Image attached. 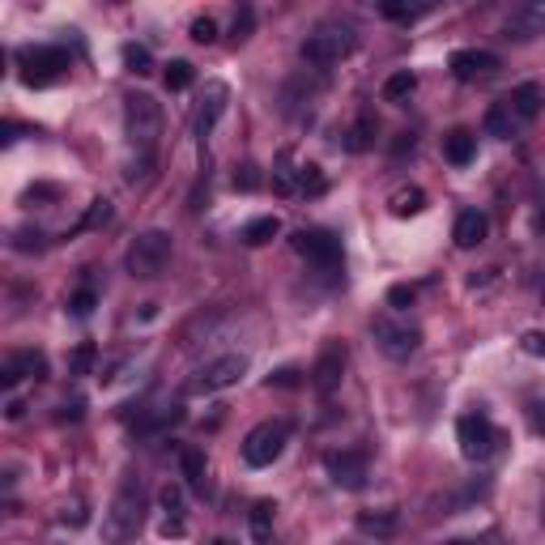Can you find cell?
I'll use <instances>...</instances> for the list:
<instances>
[{
	"label": "cell",
	"instance_id": "7c38bea8",
	"mask_svg": "<svg viewBox=\"0 0 545 545\" xmlns=\"http://www.w3.org/2000/svg\"><path fill=\"white\" fill-rule=\"evenodd\" d=\"M324 473H328V482H333L336 490H363L366 486V456L363 452H350V448H341V452H328L324 456Z\"/></svg>",
	"mask_w": 545,
	"mask_h": 545
},
{
	"label": "cell",
	"instance_id": "7bdbcfd3",
	"mask_svg": "<svg viewBox=\"0 0 545 545\" xmlns=\"http://www.w3.org/2000/svg\"><path fill=\"white\" fill-rule=\"evenodd\" d=\"M56 418H60V422H82V418H85V396H73V401H64Z\"/></svg>",
	"mask_w": 545,
	"mask_h": 545
},
{
	"label": "cell",
	"instance_id": "30bf717a",
	"mask_svg": "<svg viewBox=\"0 0 545 545\" xmlns=\"http://www.w3.org/2000/svg\"><path fill=\"white\" fill-rule=\"evenodd\" d=\"M371 336H375V345L384 358H392V363H405V358H414L422 345V328L409 320H392V316H379L375 324H371Z\"/></svg>",
	"mask_w": 545,
	"mask_h": 545
},
{
	"label": "cell",
	"instance_id": "f5cc1de1",
	"mask_svg": "<svg viewBox=\"0 0 545 545\" xmlns=\"http://www.w3.org/2000/svg\"><path fill=\"white\" fill-rule=\"evenodd\" d=\"M213 545H235V541H226V537H218V541H213Z\"/></svg>",
	"mask_w": 545,
	"mask_h": 545
},
{
	"label": "cell",
	"instance_id": "484cf974",
	"mask_svg": "<svg viewBox=\"0 0 545 545\" xmlns=\"http://www.w3.org/2000/svg\"><path fill=\"white\" fill-rule=\"evenodd\" d=\"M418 90V73H409V69H396L384 82V102H409V94Z\"/></svg>",
	"mask_w": 545,
	"mask_h": 545
},
{
	"label": "cell",
	"instance_id": "bcb514c9",
	"mask_svg": "<svg viewBox=\"0 0 545 545\" xmlns=\"http://www.w3.org/2000/svg\"><path fill=\"white\" fill-rule=\"evenodd\" d=\"M60 188L56 183H34V188H26V200H56Z\"/></svg>",
	"mask_w": 545,
	"mask_h": 545
},
{
	"label": "cell",
	"instance_id": "9c48e42d",
	"mask_svg": "<svg viewBox=\"0 0 545 545\" xmlns=\"http://www.w3.org/2000/svg\"><path fill=\"white\" fill-rule=\"evenodd\" d=\"M456 443H461V456L473 464H486L494 452H499V443H503V434L494 431V422L486 418V414H464L461 422H456Z\"/></svg>",
	"mask_w": 545,
	"mask_h": 545
},
{
	"label": "cell",
	"instance_id": "ee69618b",
	"mask_svg": "<svg viewBox=\"0 0 545 545\" xmlns=\"http://www.w3.org/2000/svg\"><path fill=\"white\" fill-rule=\"evenodd\" d=\"M520 345H524V354H532V358H545V333H524Z\"/></svg>",
	"mask_w": 545,
	"mask_h": 545
},
{
	"label": "cell",
	"instance_id": "ba28073f",
	"mask_svg": "<svg viewBox=\"0 0 545 545\" xmlns=\"http://www.w3.org/2000/svg\"><path fill=\"white\" fill-rule=\"evenodd\" d=\"M243 375H248V354H222V358H213V363L196 366L192 379L183 384V392H188V396H209V392L235 388Z\"/></svg>",
	"mask_w": 545,
	"mask_h": 545
},
{
	"label": "cell",
	"instance_id": "d590c367",
	"mask_svg": "<svg viewBox=\"0 0 545 545\" xmlns=\"http://www.w3.org/2000/svg\"><path fill=\"white\" fill-rule=\"evenodd\" d=\"M188 34H192V43L209 47V43H218V22L213 17H196L192 26H188Z\"/></svg>",
	"mask_w": 545,
	"mask_h": 545
},
{
	"label": "cell",
	"instance_id": "f35d334b",
	"mask_svg": "<svg viewBox=\"0 0 545 545\" xmlns=\"http://www.w3.org/2000/svg\"><path fill=\"white\" fill-rule=\"evenodd\" d=\"M85 520H90V511H85L82 499H73V503L60 507V524H64V529H82Z\"/></svg>",
	"mask_w": 545,
	"mask_h": 545
},
{
	"label": "cell",
	"instance_id": "5b68a950",
	"mask_svg": "<svg viewBox=\"0 0 545 545\" xmlns=\"http://www.w3.org/2000/svg\"><path fill=\"white\" fill-rule=\"evenodd\" d=\"M170 252H175V243H170L167 230H145V235H137L132 243H128L124 265H128V273H132V277L154 281V277H162V273H167Z\"/></svg>",
	"mask_w": 545,
	"mask_h": 545
},
{
	"label": "cell",
	"instance_id": "d6986e66",
	"mask_svg": "<svg viewBox=\"0 0 545 545\" xmlns=\"http://www.w3.org/2000/svg\"><path fill=\"white\" fill-rule=\"evenodd\" d=\"M443 158H448L452 167H469L477 158V132L469 128H452L448 137H443Z\"/></svg>",
	"mask_w": 545,
	"mask_h": 545
},
{
	"label": "cell",
	"instance_id": "7402d4cb",
	"mask_svg": "<svg viewBox=\"0 0 545 545\" xmlns=\"http://www.w3.org/2000/svg\"><path fill=\"white\" fill-rule=\"evenodd\" d=\"M277 235H281V218H277V213L252 218V222L243 226V243H248V248H265V243H273Z\"/></svg>",
	"mask_w": 545,
	"mask_h": 545
},
{
	"label": "cell",
	"instance_id": "1f68e13d",
	"mask_svg": "<svg viewBox=\"0 0 545 545\" xmlns=\"http://www.w3.org/2000/svg\"><path fill=\"white\" fill-rule=\"evenodd\" d=\"M328 183H324V170L316 167V162H303V170H298V196H320Z\"/></svg>",
	"mask_w": 545,
	"mask_h": 545
},
{
	"label": "cell",
	"instance_id": "83f0119b",
	"mask_svg": "<svg viewBox=\"0 0 545 545\" xmlns=\"http://www.w3.org/2000/svg\"><path fill=\"white\" fill-rule=\"evenodd\" d=\"M426 209V192L422 188H401V192L392 196V213L396 218H418Z\"/></svg>",
	"mask_w": 545,
	"mask_h": 545
},
{
	"label": "cell",
	"instance_id": "e0dca14e",
	"mask_svg": "<svg viewBox=\"0 0 545 545\" xmlns=\"http://www.w3.org/2000/svg\"><path fill=\"white\" fill-rule=\"evenodd\" d=\"M490 235V218L482 209H464L452 226V238H456V248H477V243H486Z\"/></svg>",
	"mask_w": 545,
	"mask_h": 545
},
{
	"label": "cell",
	"instance_id": "2e32d148",
	"mask_svg": "<svg viewBox=\"0 0 545 545\" xmlns=\"http://www.w3.org/2000/svg\"><path fill=\"white\" fill-rule=\"evenodd\" d=\"M22 379H47V358L39 350H22V354H9L5 366H0V384L5 388H17Z\"/></svg>",
	"mask_w": 545,
	"mask_h": 545
},
{
	"label": "cell",
	"instance_id": "4dcf8cb0",
	"mask_svg": "<svg viewBox=\"0 0 545 545\" xmlns=\"http://www.w3.org/2000/svg\"><path fill=\"white\" fill-rule=\"evenodd\" d=\"M192 82H196L192 60H170V64H167V90H170V94H183Z\"/></svg>",
	"mask_w": 545,
	"mask_h": 545
},
{
	"label": "cell",
	"instance_id": "d6a6232c",
	"mask_svg": "<svg viewBox=\"0 0 545 545\" xmlns=\"http://www.w3.org/2000/svg\"><path fill=\"white\" fill-rule=\"evenodd\" d=\"M252 30H256V9H252V5H243V9L235 14L230 39H235V43H248V39H252Z\"/></svg>",
	"mask_w": 545,
	"mask_h": 545
},
{
	"label": "cell",
	"instance_id": "836d02e7",
	"mask_svg": "<svg viewBox=\"0 0 545 545\" xmlns=\"http://www.w3.org/2000/svg\"><path fill=\"white\" fill-rule=\"evenodd\" d=\"M94 307H98V290H94V286H82V290L69 298V311L77 316V320H85V316H90Z\"/></svg>",
	"mask_w": 545,
	"mask_h": 545
},
{
	"label": "cell",
	"instance_id": "c3c4849f",
	"mask_svg": "<svg viewBox=\"0 0 545 545\" xmlns=\"http://www.w3.org/2000/svg\"><path fill=\"white\" fill-rule=\"evenodd\" d=\"M183 532H188V524H183V520H175V516L162 520V537H167V541H170V537H183Z\"/></svg>",
	"mask_w": 545,
	"mask_h": 545
},
{
	"label": "cell",
	"instance_id": "816d5d0a",
	"mask_svg": "<svg viewBox=\"0 0 545 545\" xmlns=\"http://www.w3.org/2000/svg\"><path fill=\"white\" fill-rule=\"evenodd\" d=\"M452 545H499V541H494V537H490V541H452Z\"/></svg>",
	"mask_w": 545,
	"mask_h": 545
},
{
	"label": "cell",
	"instance_id": "d4e9b609",
	"mask_svg": "<svg viewBox=\"0 0 545 545\" xmlns=\"http://www.w3.org/2000/svg\"><path fill=\"white\" fill-rule=\"evenodd\" d=\"M180 473L188 477V486H192V490H205V473H209L205 452H200V448H183L180 452Z\"/></svg>",
	"mask_w": 545,
	"mask_h": 545
},
{
	"label": "cell",
	"instance_id": "60d3db41",
	"mask_svg": "<svg viewBox=\"0 0 545 545\" xmlns=\"http://www.w3.org/2000/svg\"><path fill=\"white\" fill-rule=\"evenodd\" d=\"M414 298H418V290H414V286H392V290H388V307L405 311V307H414Z\"/></svg>",
	"mask_w": 545,
	"mask_h": 545
},
{
	"label": "cell",
	"instance_id": "3957f363",
	"mask_svg": "<svg viewBox=\"0 0 545 545\" xmlns=\"http://www.w3.org/2000/svg\"><path fill=\"white\" fill-rule=\"evenodd\" d=\"M124 137L137 150L141 162H154L158 137H162V107L154 94H128L124 98Z\"/></svg>",
	"mask_w": 545,
	"mask_h": 545
},
{
	"label": "cell",
	"instance_id": "f6af8a7d",
	"mask_svg": "<svg viewBox=\"0 0 545 545\" xmlns=\"http://www.w3.org/2000/svg\"><path fill=\"white\" fill-rule=\"evenodd\" d=\"M22 132H30V137H34V128H22V124H14V120H5V124H0V145H14Z\"/></svg>",
	"mask_w": 545,
	"mask_h": 545
},
{
	"label": "cell",
	"instance_id": "b9f144b4",
	"mask_svg": "<svg viewBox=\"0 0 545 545\" xmlns=\"http://www.w3.org/2000/svg\"><path fill=\"white\" fill-rule=\"evenodd\" d=\"M235 188H238V192H256V188H260V170H256L252 162H248V167H238L235 170Z\"/></svg>",
	"mask_w": 545,
	"mask_h": 545
},
{
	"label": "cell",
	"instance_id": "9a60e30c",
	"mask_svg": "<svg viewBox=\"0 0 545 545\" xmlns=\"http://www.w3.org/2000/svg\"><path fill=\"white\" fill-rule=\"evenodd\" d=\"M448 69L456 82H482V77H494V73H499V56H494V52L464 47V52H452Z\"/></svg>",
	"mask_w": 545,
	"mask_h": 545
},
{
	"label": "cell",
	"instance_id": "6da1fadb",
	"mask_svg": "<svg viewBox=\"0 0 545 545\" xmlns=\"http://www.w3.org/2000/svg\"><path fill=\"white\" fill-rule=\"evenodd\" d=\"M541 102H545V94H541V85H537V82L516 85L511 94H503L486 112V132H490V137H499V141L520 137V132H524V128L537 120Z\"/></svg>",
	"mask_w": 545,
	"mask_h": 545
},
{
	"label": "cell",
	"instance_id": "4fadbf2b",
	"mask_svg": "<svg viewBox=\"0 0 545 545\" xmlns=\"http://www.w3.org/2000/svg\"><path fill=\"white\" fill-rule=\"evenodd\" d=\"M341 375H345V345L341 341H328L320 350V358H316V366H311V388L320 392V396H333L336 388H341Z\"/></svg>",
	"mask_w": 545,
	"mask_h": 545
},
{
	"label": "cell",
	"instance_id": "f1b7e54d",
	"mask_svg": "<svg viewBox=\"0 0 545 545\" xmlns=\"http://www.w3.org/2000/svg\"><path fill=\"white\" fill-rule=\"evenodd\" d=\"M94 363H98V345L94 341H82V345L69 354V375H77V379L94 375Z\"/></svg>",
	"mask_w": 545,
	"mask_h": 545
},
{
	"label": "cell",
	"instance_id": "ffe728a7",
	"mask_svg": "<svg viewBox=\"0 0 545 545\" xmlns=\"http://www.w3.org/2000/svg\"><path fill=\"white\" fill-rule=\"evenodd\" d=\"M375 137H379L375 112H363V115H358V120L350 124V132H345V141H341V145H345L350 154H366V150L375 145Z\"/></svg>",
	"mask_w": 545,
	"mask_h": 545
},
{
	"label": "cell",
	"instance_id": "ac0fdd59",
	"mask_svg": "<svg viewBox=\"0 0 545 545\" xmlns=\"http://www.w3.org/2000/svg\"><path fill=\"white\" fill-rule=\"evenodd\" d=\"M175 422H183V409H180V405L141 409V418H137V426H132V434H137V439H150V434H162V431H170Z\"/></svg>",
	"mask_w": 545,
	"mask_h": 545
},
{
	"label": "cell",
	"instance_id": "8d00e7d4",
	"mask_svg": "<svg viewBox=\"0 0 545 545\" xmlns=\"http://www.w3.org/2000/svg\"><path fill=\"white\" fill-rule=\"evenodd\" d=\"M14 248H17V252H43L47 243H43V230L22 226V230H14Z\"/></svg>",
	"mask_w": 545,
	"mask_h": 545
},
{
	"label": "cell",
	"instance_id": "7dc6e473",
	"mask_svg": "<svg viewBox=\"0 0 545 545\" xmlns=\"http://www.w3.org/2000/svg\"><path fill=\"white\" fill-rule=\"evenodd\" d=\"M529 426L537 434H545V401H532L529 405Z\"/></svg>",
	"mask_w": 545,
	"mask_h": 545
},
{
	"label": "cell",
	"instance_id": "cb8c5ba5",
	"mask_svg": "<svg viewBox=\"0 0 545 545\" xmlns=\"http://www.w3.org/2000/svg\"><path fill=\"white\" fill-rule=\"evenodd\" d=\"M396 511H358V532L366 537H379V541H388L392 532H396Z\"/></svg>",
	"mask_w": 545,
	"mask_h": 545
},
{
	"label": "cell",
	"instance_id": "f907efd6",
	"mask_svg": "<svg viewBox=\"0 0 545 545\" xmlns=\"http://www.w3.org/2000/svg\"><path fill=\"white\" fill-rule=\"evenodd\" d=\"M405 150H414V132H401V141L392 145V154H405Z\"/></svg>",
	"mask_w": 545,
	"mask_h": 545
},
{
	"label": "cell",
	"instance_id": "681fc988",
	"mask_svg": "<svg viewBox=\"0 0 545 545\" xmlns=\"http://www.w3.org/2000/svg\"><path fill=\"white\" fill-rule=\"evenodd\" d=\"M22 414H26V405H22V401H17V396H14V401L5 405V418H9V422H17V418H22Z\"/></svg>",
	"mask_w": 545,
	"mask_h": 545
},
{
	"label": "cell",
	"instance_id": "7a4b0ae2",
	"mask_svg": "<svg viewBox=\"0 0 545 545\" xmlns=\"http://www.w3.org/2000/svg\"><path fill=\"white\" fill-rule=\"evenodd\" d=\"M141 524H145V490H141V477H128L120 494L112 499V507L102 511V541L107 545L132 541Z\"/></svg>",
	"mask_w": 545,
	"mask_h": 545
},
{
	"label": "cell",
	"instance_id": "5bb4252c",
	"mask_svg": "<svg viewBox=\"0 0 545 545\" xmlns=\"http://www.w3.org/2000/svg\"><path fill=\"white\" fill-rule=\"evenodd\" d=\"M226 98H230V90H226L222 82H209V85H205V98H200V107H196V120H192V132H196V141H200V150L209 145L213 128H218V120L226 115Z\"/></svg>",
	"mask_w": 545,
	"mask_h": 545
},
{
	"label": "cell",
	"instance_id": "4316f807",
	"mask_svg": "<svg viewBox=\"0 0 545 545\" xmlns=\"http://www.w3.org/2000/svg\"><path fill=\"white\" fill-rule=\"evenodd\" d=\"M112 222V200L107 196H98V200H90V209L77 218V226H73V235H85V230H98V226Z\"/></svg>",
	"mask_w": 545,
	"mask_h": 545
},
{
	"label": "cell",
	"instance_id": "52a82bcc",
	"mask_svg": "<svg viewBox=\"0 0 545 545\" xmlns=\"http://www.w3.org/2000/svg\"><path fill=\"white\" fill-rule=\"evenodd\" d=\"M290 434H294L290 418L260 422V426H256V431H248V439H243V461L252 464V469H268V464H273L281 452H286Z\"/></svg>",
	"mask_w": 545,
	"mask_h": 545
},
{
	"label": "cell",
	"instance_id": "44dd1931",
	"mask_svg": "<svg viewBox=\"0 0 545 545\" xmlns=\"http://www.w3.org/2000/svg\"><path fill=\"white\" fill-rule=\"evenodd\" d=\"M298 170H303V162H294L290 150H281L277 162H273V192L277 196H298Z\"/></svg>",
	"mask_w": 545,
	"mask_h": 545
},
{
	"label": "cell",
	"instance_id": "277c9868",
	"mask_svg": "<svg viewBox=\"0 0 545 545\" xmlns=\"http://www.w3.org/2000/svg\"><path fill=\"white\" fill-rule=\"evenodd\" d=\"M294 252L303 256L316 273L324 277H341L345 273V248H341V238L333 230H324V226H303V230H294Z\"/></svg>",
	"mask_w": 545,
	"mask_h": 545
},
{
	"label": "cell",
	"instance_id": "ab89813d",
	"mask_svg": "<svg viewBox=\"0 0 545 545\" xmlns=\"http://www.w3.org/2000/svg\"><path fill=\"white\" fill-rule=\"evenodd\" d=\"M379 14L392 17V22H414V17H422L426 9H409V5H392V0H384V5H379Z\"/></svg>",
	"mask_w": 545,
	"mask_h": 545
},
{
	"label": "cell",
	"instance_id": "74e56055",
	"mask_svg": "<svg viewBox=\"0 0 545 545\" xmlns=\"http://www.w3.org/2000/svg\"><path fill=\"white\" fill-rule=\"evenodd\" d=\"M303 384H307V379H303L298 366H281V371L268 375V388H303Z\"/></svg>",
	"mask_w": 545,
	"mask_h": 545
},
{
	"label": "cell",
	"instance_id": "8992f818",
	"mask_svg": "<svg viewBox=\"0 0 545 545\" xmlns=\"http://www.w3.org/2000/svg\"><path fill=\"white\" fill-rule=\"evenodd\" d=\"M354 47H358V34L350 26H316L303 39L298 56L307 60L311 69H333V64H341V60L350 56Z\"/></svg>",
	"mask_w": 545,
	"mask_h": 545
},
{
	"label": "cell",
	"instance_id": "db71d44e",
	"mask_svg": "<svg viewBox=\"0 0 545 545\" xmlns=\"http://www.w3.org/2000/svg\"><path fill=\"white\" fill-rule=\"evenodd\" d=\"M541 524H545V499H541Z\"/></svg>",
	"mask_w": 545,
	"mask_h": 545
},
{
	"label": "cell",
	"instance_id": "603a6c76",
	"mask_svg": "<svg viewBox=\"0 0 545 545\" xmlns=\"http://www.w3.org/2000/svg\"><path fill=\"white\" fill-rule=\"evenodd\" d=\"M273 516H277V503L273 499H256L252 511H248V529H252L256 541H268L273 537Z\"/></svg>",
	"mask_w": 545,
	"mask_h": 545
},
{
	"label": "cell",
	"instance_id": "8fae6325",
	"mask_svg": "<svg viewBox=\"0 0 545 545\" xmlns=\"http://www.w3.org/2000/svg\"><path fill=\"white\" fill-rule=\"evenodd\" d=\"M64 69H69V52L64 47H26L22 52V82L30 90L52 85L56 77H64Z\"/></svg>",
	"mask_w": 545,
	"mask_h": 545
},
{
	"label": "cell",
	"instance_id": "f546056e",
	"mask_svg": "<svg viewBox=\"0 0 545 545\" xmlns=\"http://www.w3.org/2000/svg\"><path fill=\"white\" fill-rule=\"evenodd\" d=\"M124 69L137 73V77H150V73H154V56H150V47H141V43H124Z\"/></svg>",
	"mask_w": 545,
	"mask_h": 545
},
{
	"label": "cell",
	"instance_id": "e575fe53",
	"mask_svg": "<svg viewBox=\"0 0 545 545\" xmlns=\"http://www.w3.org/2000/svg\"><path fill=\"white\" fill-rule=\"evenodd\" d=\"M158 503H162V511H167V516H175V520H183V490L180 486H162L158 490Z\"/></svg>",
	"mask_w": 545,
	"mask_h": 545
}]
</instances>
